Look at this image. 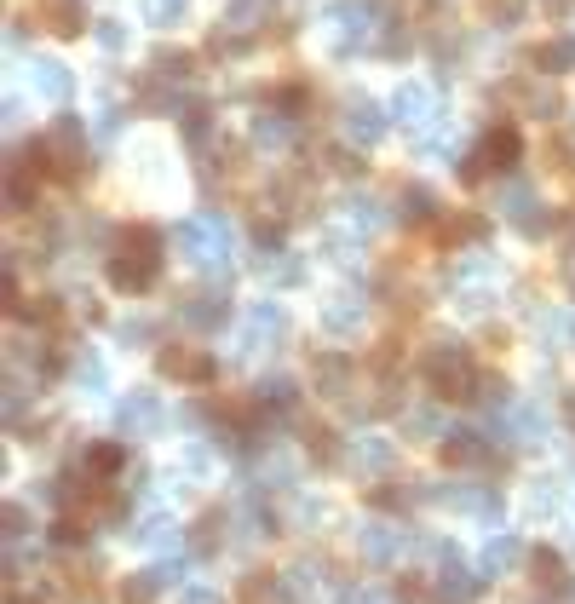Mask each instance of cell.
I'll return each mask as SVG.
<instances>
[{
	"label": "cell",
	"mask_w": 575,
	"mask_h": 604,
	"mask_svg": "<svg viewBox=\"0 0 575 604\" xmlns=\"http://www.w3.org/2000/svg\"><path fill=\"white\" fill-rule=\"evenodd\" d=\"M161 277V236L150 225H127L121 231V254L110 259V288L115 294H150Z\"/></svg>",
	"instance_id": "cell-1"
},
{
	"label": "cell",
	"mask_w": 575,
	"mask_h": 604,
	"mask_svg": "<svg viewBox=\"0 0 575 604\" xmlns=\"http://www.w3.org/2000/svg\"><path fill=\"white\" fill-rule=\"evenodd\" d=\"M420 374H426V386H432L437 403H472V397H478V369H472V351L460 346V340L426 346Z\"/></svg>",
	"instance_id": "cell-2"
},
{
	"label": "cell",
	"mask_w": 575,
	"mask_h": 604,
	"mask_svg": "<svg viewBox=\"0 0 575 604\" xmlns=\"http://www.w3.org/2000/svg\"><path fill=\"white\" fill-rule=\"evenodd\" d=\"M483 593V576H472L466 564H460L455 541H437V581H432V599L437 604H478Z\"/></svg>",
	"instance_id": "cell-3"
},
{
	"label": "cell",
	"mask_w": 575,
	"mask_h": 604,
	"mask_svg": "<svg viewBox=\"0 0 575 604\" xmlns=\"http://www.w3.org/2000/svg\"><path fill=\"white\" fill-rule=\"evenodd\" d=\"M115 426H121L127 438H138V432H161V426H167V403H161V392L133 386V392L115 403Z\"/></svg>",
	"instance_id": "cell-4"
},
{
	"label": "cell",
	"mask_w": 575,
	"mask_h": 604,
	"mask_svg": "<svg viewBox=\"0 0 575 604\" xmlns=\"http://www.w3.org/2000/svg\"><path fill=\"white\" fill-rule=\"evenodd\" d=\"M156 369L167 374V380H179V386H213V380H219V363H213L207 351H190V346H161Z\"/></svg>",
	"instance_id": "cell-5"
},
{
	"label": "cell",
	"mask_w": 575,
	"mask_h": 604,
	"mask_svg": "<svg viewBox=\"0 0 575 604\" xmlns=\"http://www.w3.org/2000/svg\"><path fill=\"white\" fill-rule=\"evenodd\" d=\"M529 581L541 599H570L575 593V576H570V558L558 547H529Z\"/></svg>",
	"instance_id": "cell-6"
},
{
	"label": "cell",
	"mask_w": 575,
	"mask_h": 604,
	"mask_svg": "<svg viewBox=\"0 0 575 604\" xmlns=\"http://www.w3.org/2000/svg\"><path fill=\"white\" fill-rule=\"evenodd\" d=\"M351 380H357V357H351V351H340V346L311 351V386H317L322 397H345Z\"/></svg>",
	"instance_id": "cell-7"
},
{
	"label": "cell",
	"mask_w": 575,
	"mask_h": 604,
	"mask_svg": "<svg viewBox=\"0 0 575 604\" xmlns=\"http://www.w3.org/2000/svg\"><path fill=\"white\" fill-rule=\"evenodd\" d=\"M328 35H334L340 52L363 47L368 35H374V6H368V0H340V6H328Z\"/></svg>",
	"instance_id": "cell-8"
},
{
	"label": "cell",
	"mask_w": 575,
	"mask_h": 604,
	"mask_svg": "<svg viewBox=\"0 0 575 604\" xmlns=\"http://www.w3.org/2000/svg\"><path fill=\"white\" fill-rule=\"evenodd\" d=\"M179 323L196 328V334H219V328L230 323V294H225V288H202V294H190V300L179 305Z\"/></svg>",
	"instance_id": "cell-9"
},
{
	"label": "cell",
	"mask_w": 575,
	"mask_h": 604,
	"mask_svg": "<svg viewBox=\"0 0 575 604\" xmlns=\"http://www.w3.org/2000/svg\"><path fill=\"white\" fill-rule=\"evenodd\" d=\"M472 156L483 162V173H512L518 156H524V139H518V127H512V121H501V127H489V133L478 139Z\"/></svg>",
	"instance_id": "cell-10"
},
{
	"label": "cell",
	"mask_w": 575,
	"mask_h": 604,
	"mask_svg": "<svg viewBox=\"0 0 575 604\" xmlns=\"http://www.w3.org/2000/svg\"><path fill=\"white\" fill-rule=\"evenodd\" d=\"M403 547H409V535H403V524H363L357 530V553L368 558V564H397L403 558Z\"/></svg>",
	"instance_id": "cell-11"
},
{
	"label": "cell",
	"mask_w": 575,
	"mask_h": 604,
	"mask_svg": "<svg viewBox=\"0 0 575 604\" xmlns=\"http://www.w3.org/2000/svg\"><path fill=\"white\" fill-rule=\"evenodd\" d=\"M437 455H443V466H489L495 443L483 438V432H472V426H455V432H443Z\"/></svg>",
	"instance_id": "cell-12"
},
{
	"label": "cell",
	"mask_w": 575,
	"mask_h": 604,
	"mask_svg": "<svg viewBox=\"0 0 575 604\" xmlns=\"http://www.w3.org/2000/svg\"><path fill=\"white\" fill-rule=\"evenodd\" d=\"M340 133L357 144V150H374V144L386 139V116H380L368 98H351V104H345V116H340Z\"/></svg>",
	"instance_id": "cell-13"
},
{
	"label": "cell",
	"mask_w": 575,
	"mask_h": 604,
	"mask_svg": "<svg viewBox=\"0 0 575 604\" xmlns=\"http://www.w3.org/2000/svg\"><path fill=\"white\" fill-rule=\"evenodd\" d=\"M282 334H288V311L282 305H271V300L248 305V317H242V351H259L265 340H282Z\"/></svg>",
	"instance_id": "cell-14"
},
{
	"label": "cell",
	"mask_w": 575,
	"mask_h": 604,
	"mask_svg": "<svg viewBox=\"0 0 575 604\" xmlns=\"http://www.w3.org/2000/svg\"><path fill=\"white\" fill-rule=\"evenodd\" d=\"M190 558H219L225 553V541H230V512L225 507H207L196 524H190Z\"/></svg>",
	"instance_id": "cell-15"
},
{
	"label": "cell",
	"mask_w": 575,
	"mask_h": 604,
	"mask_svg": "<svg viewBox=\"0 0 575 604\" xmlns=\"http://www.w3.org/2000/svg\"><path fill=\"white\" fill-rule=\"evenodd\" d=\"M391 461H397V443H391V438H357L351 449H345V466H351L357 478L391 472Z\"/></svg>",
	"instance_id": "cell-16"
},
{
	"label": "cell",
	"mask_w": 575,
	"mask_h": 604,
	"mask_svg": "<svg viewBox=\"0 0 575 604\" xmlns=\"http://www.w3.org/2000/svg\"><path fill=\"white\" fill-rule=\"evenodd\" d=\"M29 87L41 98H52V104H64V98L75 93V75H69V64H58V58H35V64H29Z\"/></svg>",
	"instance_id": "cell-17"
},
{
	"label": "cell",
	"mask_w": 575,
	"mask_h": 604,
	"mask_svg": "<svg viewBox=\"0 0 575 604\" xmlns=\"http://www.w3.org/2000/svg\"><path fill=\"white\" fill-rule=\"evenodd\" d=\"M518 564H529V547L518 535H489V541H483V576H506V570H518Z\"/></svg>",
	"instance_id": "cell-18"
},
{
	"label": "cell",
	"mask_w": 575,
	"mask_h": 604,
	"mask_svg": "<svg viewBox=\"0 0 575 604\" xmlns=\"http://www.w3.org/2000/svg\"><path fill=\"white\" fill-rule=\"evenodd\" d=\"M35 18H46V24H52V35L75 41V35L87 29V6H81V0H41V6H35Z\"/></svg>",
	"instance_id": "cell-19"
},
{
	"label": "cell",
	"mask_w": 575,
	"mask_h": 604,
	"mask_svg": "<svg viewBox=\"0 0 575 604\" xmlns=\"http://www.w3.org/2000/svg\"><path fill=\"white\" fill-rule=\"evenodd\" d=\"M391 116L403 121V127H420V121L432 116V93H426L420 81H403V87L391 93Z\"/></svg>",
	"instance_id": "cell-20"
},
{
	"label": "cell",
	"mask_w": 575,
	"mask_h": 604,
	"mask_svg": "<svg viewBox=\"0 0 575 604\" xmlns=\"http://www.w3.org/2000/svg\"><path fill=\"white\" fill-rule=\"evenodd\" d=\"M299 438H305V455H311V461H317L322 472H334V466L345 461V455H340V438H334V426H322V420H311V426H305Z\"/></svg>",
	"instance_id": "cell-21"
},
{
	"label": "cell",
	"mask_w": 575,
	"mask_h": 604,
	"mask_svg": "<svg viewBox=\"0 0 575 604\" xmlns=\"http://www.w3.org/2000/svg\"><path fill=\"white\" fill-rule=\"evenodd\" d=\"M483 236H489V213H449V219H443V242H449V248H472V242H483Z\"/></svg>",
	"instance_id": "cell-22"
},
{
	"label": "cell",
	"mask_w": 575,
	"mask_h": 604,
	"mask_svg": "<svg viewBox=\"0 0 575 604\" xmlns=\"http://www.w3.org/2000/svg\"><path fill=\"white\" fill-rule=\"evenodd\" d=\"M253 397H259L271 415H294V409H299V380H288V374H271V380H259V386H253Z\"/></svg>",
	"instance_id": "cell-23"
},
{
	"label": "cell",
	"mask_w": 575,
	"mask_h": 604,
	"mask_svg": "<svg viewBox=\"0 0 575 604\" xmlns=\"http://www.w3.org/2000/svg\"><path fill=\"white\" fill-rule=\"evenodd\" d=\"M529 64H535L541 75L575 70V35H558V41H547V47H529Z\"/></svg>",
	"instance_id": "cell-24"
},
{
	"label": "cell",
	"mask_w": 575,
	"mask_h": 604,
	"mask_svg": "<svg viewBox=\"0 0 575 604\" xmlns=\"http://www.w3.org/2000/svg\"><path fill=\"white\" fill-rule=\"evenodd\" d=\"M397 213H403V225H437V196L426 185H403Z\"/></svg>",
	"instance_id": "cell-25"
},
{
	"label": "cell",
	"mask_w": 575,
	"mask_h": 604,
	"mask_svg": "<svg viewBox=\"0 0 575 604\" xmlns=\"http://www.w3.org/2000/svg\"><path fill=\"white\" fill-rule=\"evenodd\" d=\"M6 202H12V213H35V208H41V173L12 167V179H6Z\"/></svg>",
	"instance_id": "cell-26"
},
{
	"label": "cell",
	"mask_w": 575,
	"mask_h": 604,
	"mask_svg": "<svg viewBox=\"0 0 575 604\" xmlns=\"http://www.w3.org/2000/svg\"><path fill=\"white\" fill-rule=\"evenodd\" d=\"M87 472L98 484H110L115 472H127V443H92L87 449Z\"/></svg>",
	"instance_id": "cell-27"
},
{
	"label": "cell",
	"mask_w": 575,
	"mask_h": 604,
	"mask_svg": "<svg viewBox=\"0 0 575 604\" xmlns=\"http://www.w3.org/2000/svg\"><path fill=\"white\" fill-rule=\"evenodd\" d=\"M87 518H75V512H58L52 518V530H46V541L58 547V553H75V547H87Z\"/></svg>",
	"instance_id": "cell-28"
},
{
	"label": "cell",
	"mask_w": 575,
	"mask_h": 604,
	"mask_svg": "<svg viewBox=\"0 0 575 604\" xmlns=\"http://www.w3.org/2000/svg\"><path fill=\"white\" fill-rule=\"evenodd\" d=\"M322 328L328 334H357L363 328V300H334V305H322Z\"/></svg>",
	"instance_id": "cell-29"
},
{
	"label": "cell",
	"mask_w": 575,
	"mask_h": 604,
	"mask_svg": "<svg viewBox=\"0 0 575 604\" xmlns=\"http://www.w3.org/2000/svg\"><path fill=\"white\" fill-rule=\"evenodd\" d=\"M133 541L138 547H173V541H179V524H173L167 512H150L144 524H133Z\"/></svg>",
	"instance_id": "cell-30"
},
{
	"label": "cell",
	"mask_w": 575,
	"mask_h": 604,
	"mask_svg": "<svg viewBox=\"0 0 575 604\" xmlns=\"http://www.w3.org/2000/svg\"><path fill=\"white\" fill-rule=\"evenodd\" d=\"M69 374H75V386H92V392H104V357L98 351H87V346H75V363H69Z\"/></svg>",
	"instance_id": "cell-31"
},
{
	"label": "cell",
	"mask_w": 575,
	"mask_h": 604,
	"mask_svg": "<svg viewBox=\"0 0 575 604\" xmlns=\"http://www.w3.org/2000/svg\"><path fill=\"white\" fill-rule=\"evenodd\" d=\"M156 593H167L156 581V570H133V576L121 581V604H156Z\"/></svg>",
	"instance_id": "cell-32"
},
{
	"label": "cell",
	"mask_w": 575,
	"mask_h": 604,
	"mask_svg": "<svg viewBox=\"0 0 575 604\" xmlns=\"http://www.w3.org/2000/svg\"><path fill=\"white\" fill-rule=\"evenodd\" d=\"M150 70H156V75H167V81H190V75H196V58H190V52L161 47L156 58H150Z\"/></svg>",
	"instance_id": "cell-33"
},
{
	"label": "cell",
	"mask_w": 575,
	"mask_h": 604,
	"mask_svg": "<svg viewBox=\"0 0 575 604\" xmlns=\"http://www.w3.org/2000/svg\"><path fill=\"white\" fill-rule=\"evenodd\" d=\"M179 127H184V139H190V144H207V139H213V110H207V104H184Z\"/></svg>",
	"instance_id": "cell-34"
},
{
	"label": "cell",
	"mask_w": 575,
	"mask_h": 604,
	"mask_svg": "<svg viewBox=\"0 0 575 604\" xmlns=\"http://www.w3.org/2000/svg\"><path fill=\"white\" fill-rule=\"evenodd\" d=\"M92 41H98L104 52H127V41H133V29L121 24V18H98V24H92Z\"/></svg>",
	"instance_id": "cell-35"
},
{
	"label": "cell",
	"mask_w": 575,
	"mask_h": 604,
	"mask_svg": "<svg viewBox=\"0 0 575 604\" xmlns=\"http://www.w3.org/2000/svg\"><path fill=\"white\" fill-rule=\"evenodd\" d=\"M184 12H190V0H144V18H150L156 29L184 24Z\"/></svg>",
	"instance_id": "cell-36"
},
{
	"label": "cell",
	"mask_w": 575,
	"mask_h": 604,
	"mask_svg": "<svg viewBox=\"0 0 575 604\" xmlns=\"http://www.w3.org/2000/svg\"><path fill=\"white\" fill-rule=\"evenodd\" d=\"M529 512H535V518H552V512H558V484H552V478L529 484Z\"/></svg>",
	"instance_id": "cell-37"
},
{
	"label": "cell",
	"mask_w": 575,
	"mask_h": 604,
	"mask_svg": "<svg viewBox=\"0 0 575 604\" xmlns=\"http://www.w3.org/2000/svg\"><path fill=\"white\" fill-rule=\"evenodd\" d=\"M23 535H29V507L23 501H6V547H18Z\"/></svg>",
	"instance_id": "cell-38"
},
{
	"label": "cell",
	"mask_w": 575,
	"mask_h": 604,
	"mask_svg": "<svg viewBox=\"0 0 575 604\" xmlns=\"http://www.w3.org/2000/svg\"><path fill=\"white\" fill-rule=\"evenodd\" d=\"M403 432H420V438H443V432H437V409H409V415H403Z\"/></svg>",
	"instance_id": "cell-39"
},
{
	"label": "cell",
	"mask_w": 575,
	"mask_h": 604,
	"mask_svg": "<svg viewBox=\"0 0 575 604\" xmlns=\"http://www.w3.org/2000/svg\"><path fill=\"white\" fill-rule=\"evenodd\" d=\"M179 604H225V593H219V587H207V581H190Z\"/></svg>",
	"instance_id": "cell-40"
},
{
	"label": "cell",
	"mask_w": 575,
	"mask_h": 604,
	"mask_svg": "<svg viewBox=\"0 0 575 604\" xmlns=\"http://www.w3.org/2000/svg\"><path fill=\"white\" fill-rule=\"evenodd\" d=\"M121 340H138V346H144V340H156V323H144V317H127V323H121Z\"/></svg>",
	"instance_id": "cell-41"
},
{
	"label": "cell",
	"mask_w": 575,
	"mask_h": 604,
	"mask_svg": "<svg viewBox=\"0 0 575 604\" xmlns=\"http://www.w3.org/2000/svg\"><path fill=\"white\" fill-rule=\"evenodd\" d=\"M489 18H501V29H512L518 18H524V6H518V0H495V6H489Z\"/></svg>",
	"instance_id": "cell-42"
},
{
	"label": "cell",
	"mask_w": 575,
	"mask_h": 604,
	"mask_svg": "<svg viewBox=\"0 0 575 604\" xmlns=\"http://www.w3.org/2000/svg\"><path fill=\"white\" fill-rule=\"evenodd\" d=\"M340 604H380L368 587H340Z\"/></svg>",
	"instance_id": "cell-43"
},
{
	"label": "cell",
	"mask_w": 575,
	"mask_h": 604,
	"mask_svg": "<svg viewBox=\"0 0 575 604\" xmlns=\"http://www.w3.org/2000/svg\"><path fill=\"white\" fill-rule=\"evenodd\" d=\"M564 420H570V426H575V392L564 397Z\"/></svg>",
	"instance_id": "cell-44"
}]
</instances>
